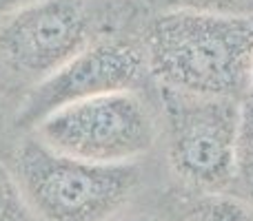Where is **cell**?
I'll return each instance as SVG.
<instances>
[{
	"label": "cell",
	"mask_w": 253,
	"mask_h": 221,
	"mask_svg": "<svg viewBox=\"0 0 253 221\" xmlns=\"http://www.w3.org/2000/svg\"><path fill=\"white\" fill-rule=\"evenodd\" d=\"M156 87L245 100L251 95L253 16L156 11L142 22Z\"/></svg>",
	"instance_id": "1"
},
{
	"label": "cell",
	"mask_w": 253,
	"mask_h": 221,
	"mask_svg": "<svg viewBox=\"0 0 253 221\" xmlns=\"http://www.w3.org/2000/svg\"><path fill=\"white\" fill-rule=\"evenodd\" d=\"M135 9L120 0H34L0 16V71L27 91L96 38L126 29Z\"/></svg>",
	"instance_id": "2"
},
{
	"label": "cell",
	"mask_w": 253,
	"mask_h": 221,
	"mask_svg": "<svg viewBox=\"0 0 253 221\" xmlns=\"http://www.w3.org/2000/svg\"><path fill=\"white\" fill-rule=\"evenodd\" d=\"M9 168L40 221H114L142 186L140 161L76 159L31 133L16 146Z\"/></svg>",
	"instance_id": "3"
},
{
	"label": "cell",
	"mask_w": 253,
	"mask_h": 221,
	"mask_svg": "<svg viewBox=\"0 0 253 221\" xmlns=\"http://www.w3.org/2000/svg\"><path fill=\"white\" fill-rule=\"evenodd\" d=\"M240 100L158 87L160 137L171 175L196 195L231 190Z\"/></svg>",
	"instance_id": "4"
},
{
	"label": "cell",
	"mask_w": 253,
	"mask_h": 221,
	"mask_svg": "<svg viewBox=\"0 0 253 221\" xmlns=\"http://www.w3.org/2000/svg\"><path fill=\"white\" fill-rule=\"evenodd\" d=\"M44 146L98 164L140 161L160 139V111L135 91L71 102L44 115L29 130Z\"/></svg>",
	"instance_id": "5"
},
{
	"label": "cell",
	"mask_w": 253,
	"mask_h": 221,
	"mask_svg": "<svg viewBox=\"0 0 253 221\" xmlns=\"http://www.w3.org/2000/svg\"><path fill=\"white\" fill-rule=\"evenodd\" d=\"M149 78L142 27L138 31H111L76 53L56 73L27 91L16 124L31 130L44 115L71 102L107 95L118 91H135Z\"/></svg>",
	"instance_id": "6"
},
{
	"label": "cell",
	"mask_w": 253,
	"mask_h": 221,
	"mask_svg": "<svg viewBox=\"0 0 253 221\" xmlns=\"http://www.w3.org/2000/svg\"><path fill=\"white\" fill-rule=\"evenodd\" d=\"M184 221H253V201L233 190L196 195Z\"/></svg>",
	"instance_id": "7"
},
{
	"label": "cell",
	"mask_w": 253,
	"mask_h": 221,
	"mask_svg": "<svg viewBox=\"0 0 253 221\" xmlns=\"http://www.w3.org/2000/svg\"><path fill=\"white\" fill-rule=\"evenodd\" d=\"M233 192L253 201V95L245 97L240 104V128L236 144V173H233Z\"/></svg>",
	"instance_id": "8"
},
{
	"label": "cell",
	"mask_w": 253,
	"mask_h": 221,
	"mask_svg": "<svg viewBox=\"0 0 253 221\" xmlns=\"http://www.w3.org/2000/svg\"><path fill=\"white\" fill-rule=\"evenodd\" d=\"M153 11H207L253 16V0H147Z\"/></svg>",
	"instance_id": "9"
},
{
	"label": "cell",
	"mask_w": 253,
	"mask_h": 221,
	"mask_svg": "<svg viewBox=\"0 0 253 221\" xmlns=\"http://www.w3.org/2000/svg\"><path fill=\"white\" fill-rule=\"evenodd\" d=\"M0 221H40L25 201L11 168L0 164Z\"/></svg>",
	"instance_id": "10"
},
{
	"label": "cell",
	"mask_w": 253,
	"mask_h": 221,
	"mask_svg": "<svg viewBox=\"0 0 253 221\" xmlns=\"http://www.w3.org/2000/svg\"><path fill=\"white\" fill-rule=\"evenodd\" d=\"M29 2H34V0H0V16L16 11V9L25 7V4H29Z\"/></svg>",
	"instance_id": "11"
},
{
	"label": "cell",
	"mask_w": 253,
	"mask_h": 221,
	"mask_svg": "<svg viewBox=\"0 0 253 221\" xmlns=\"http://www.w3.org/2000/svg\"><path fill=\"white\" fill-rule=\"evenodd\" d=\"M120 221H165V219H160L158 215H133V217H126V219H120Z\"/></svg>",
	"instance_id": "12"
},
{
	"label": "cell",
	"mask_w": 253,
	"mask_h": 221,
	"mask_svg": "<svg viewBox=\"0 0 253 221\" xmlns=\"http://www.w3.org/2000/svg\"><path fill=\"white\" fill-rule=\"evenodd\" d=\"M251 95H253V66H251Z\"/></svg>",
	"instance_id": "13"
}]
</instances>
